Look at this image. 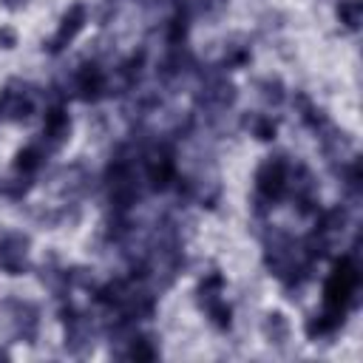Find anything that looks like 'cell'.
Wrapping results in <instances>:
<instances>
[{
  "mask_svg": "<svg viewBox=\"0 0 363 363\" xmlns=\"http://www.w3.org/2000/svg\"><path fill=\"white\" fill-rule=\"evenodd\" d=\"M201 306L207 309V318L213 320V326H218V329H230V323H233V309L227 306V301H221V298L216 295V298L201 301Z\"/></svg>",
  "mask_w": 363,
  "mask_h": 363,
  "instance_id": "13",
  "label": "cell"
},
{
  "mask_svg": "<svg viewBox=\"0 0 363 363\" xmlns=\"http://www.w3.org/2000/svg\"><path fill=\"white\" fill-rule=\"evenodd\" d=\"M43 150L37 147V145H28V147H23V150H17V156H14V170H20L23 176H31V173H37L40 167H43Z\"/></svg>",
  "mask_w": 363,
  "mask_h": 363,
  "instance_id": "12",
  "label": "cell"
},
{
  "mask_svg": "<svg viewBox=\"0 0 363 363\" xmlns=\"http://www.w3.org/2000/svg\"><path fill=\"white\" fill-rule=\"evenodd\" d=\"M0 45L3 48H14L17 45V34L11 28H0Z\"/></svg>",
  "mask_w": 363,
  "mask_h": 363,
  "instance_id": "24",
  "label": "cell"
},
{
  "mask_svg": "<svg viewBox=\"0 0 363 363\" xmlns=\"http://www.w3.org/2000/svg\"><path fill=\"white\" fill-rule=\"evenodd\" d=\"M258 91H261V99L267 105H281L284 102V82L275 79V77H267L258 82Z\"/></svg>",
  "mask_w": 363,
  "mask_h": 363,
  "instance_id": "20",
  "label": "cell"
},
{
  "mask_svg": "<svg viewBox=\"0 0 363 363\" xmlns=\"http://www.w3.org/2000/svg\"><path fill=\"white\" fill-rule=\"evenodd\" d=\"M286 182H289V167L284 162V156H269L258 173H255V187H258V201H255V213L261 216L272 201H278L286 193Z\"/></svg>",
  "mask_w": 363,
  "mask_h": 363,
  "instance_id": "2",
  "label": "cell"
},
{
  "mask_svg": "<svg viewBox=\"0 0 363 363\" xmlns=\"http://www.w3.org/2000/svg\"><path fill=\"white\" fill-rule=\"evenodd\" d=\"M343 318L340 315H332V312H323L318 318H309L306 320V335L315 340V337H323V335H332L335 329H340Z\"/></svg>",
  "mask_w": 363,
  "mask_h": 363,
  "instance_id": "14",
  "label": "cell"
},
{
  "mask_svg": "<svg viewBox=\"0 0 363 363\" xmlns=\"http://www.w3.org/2000/svg\"><path fill=\"white\" fill-rule=\"evenodd\" d=\"M145 176L153 190H167L176 182V159L170 145H156L145 153Z\"/></svg>",
  "mask_w": 363,
  "mask_h": 363,
  "instance_id": "4",
  "label": "cell"
},
{
  "mask_svg": "<svg viewBox=\"0 0 363 363\" xmlns=\"http://www.w3.org/2000/svg\"><path fill=\"white\" fill-rule=\"evenodd\" d=\"M37 108V96H34V88L28 85H6L0 91V119H9V122H23L34 113Z\"/></svg>",
  "mask_w": 363,
  "mask_h": 363,
  "instance_id": "3",
  "label": "cell"
},
{
  "mask_svg": "<svg viewBox=\"0 0 363 363\" xmlns=\"http://www.w3.org/2000/svg\"><path fill=\"white\" fill-rule=\"evenodd\" d=\"M11 309V318H14V326H17V335L28 343H34L37 337V329H40V312L34 303L28 301H9L6 303Z\"/></svg>",
  "mask_w": 363,
  "mask_h": 363,
  "instance_id": "10",
  "label": "cell"
},
{
  "mask_svg": "<svg viewBox=\"0 0 363 363\" xmlns=\"http://www.w3.org/2000/svg\"><path fill=\"white\" fill-rule=\"evenodd\" d=\"M235 102V88L233 82H227L224 77H207L204 85H201V94H199V105L210 113H221L227 111L230 105Z\"/></svg>",
  "mask_w": 363,
  "mask_h": 363,
  "instance_id": "7",
  "label": "cell"
},
{
  "mask_svg": "<svg viewBox=\"0 0 363 363\" xmlns=\"http://www.w3.org/2000/svg\"><path fill=\"white\" fill-rule=\"evenodd\" d=\"M346 173V184L352 193H360V182H363V173H360V159H352V164L343 170Z\"/></svg>",
  "mask_w": 363,
  "mask_h": 363,
  "instance_id": "23",
  "label": "cell"
},
{
  "mask_svg": "<svg viewBox=\"0 0 363 363\" xmlns=\"http://www.w3.org/2000/svg\"><path fill=\"white\" fill-rule=\"evenodd\" d=\"M199 6H201L204 11H216V9L224 6V0H199Z\"/></svg>",
  "mask_w": 363,
  "mask_h": 363,
  "instance_id": "25",
  "label": "cell"
},
{
  "mask_svg": "<svg viewBox=\"0 0 363 363\" xmlns=\"http://www.w3.org/2000/svg\"><path fill=\"white\" fill-rule=\"evenodd\" d=\"M264 335L269 337V343L284 346L286 337H289V323H286V318H284L281 312H269L267 320H264Z\"/></svg>",
  "mask_w": 363,
  "mask_h": 363,
  "instance_id": "15",
  "label": "cell"
},
{
  "mask_svg": "<svg viewBox=\"0 0 363 363\" xmlns=\"http://www.w3.org/2000/svg\"><path fill=\"white\" fill-rule=\"evenodd\" d=\"M60 318H62V326H65V349L74 352V354H82L94 343L91 318L82 315V312H77L74 306H62Z\"/></svg>",
  "mask_w": 363,
  "mask_h": 363,
  "instance_id": "5",
  "label": "cell"
},
{
  "mask_svg": "<svg viewBox=\"0 0 363 363\" xmlns=\"http://www.w3.org/2000/svg\"><path fill=\"white\" fill-rule=\"evenodd\" d=\"M71 133V119H68V111L62 105H51L45 111V122H43V136L51 147H60Z\"/></svg>",
  "mask_w": 363,
  "mask_h": 363,
  "instance_id": "11",
  "label": "cell"
},
{
  "mask_svg": "<svg viewBox=\"0 0 363 363\" xmlns=\"http://www.w3.org/2000/svg\"><path fill=\"white\" fill-rule=\"evenodd\" d=\"M85 26V6L82 3H74L65 14H62V20H60V28H57V34L48 40V51L51 54H60L77 34H79V28Z\"/></svg>",
  "mask_w": 363,
  "mask_h": 363,
  "instance_id": "9",
  "label": "cell"
},
{
  "mask_svg": "<svg viewBox=\"0 0 363 363\" xmlns=\"http://www.w3.org/2000/svg\"><path fill=\"white\" fill-rule=\"evenodd\" d=\"M247 128L252 130V136H258L261 142H269V139H275V122L269 119V116H264V113H255V116H250L247 119Z\"/></svg>",
  "mask_w": 363,
  "mask_h": 363,
  "instance_id": "19",
  "label": "cell"
},
{
  "mask_svg": "<svg viewBox=\"0 0 363 363\" xmlns=\"http://www.w3.org/2000/svg\"><path fill=\"white\" fill-rule=\"evenodd\" d=\"M360 286V267L354 264L352 255H340L323 284V306L332 315H346L349 303H354Z\"/></svg>",
  "mask_w": 363,
  "mask_h": 363,
  "instance_id": "1",
  "label": "cell"
},
{
  "mask_svg": "<svg viewBox=\"0 0 363 363\" xmlns=\"http://www.w3.org/2000/svg\"><path fill=\"white\" fill-rule=\"evenodd\" d=\"M122 357H130V360H153V357H159V349L150 343V337L133 335L128 340V349L122 352Z\"/></svg>",
  "mask_w": 363,
  "mask_h": 363,
  "instance_id": "16",
  "label": "cell"
},
{
  "mask_svg": "<svg viewBox=\"0 0 363 363\" xmlns=\"http://www.w3.org/2000/svg\"><path fill=\"white\" fill-rule=\"evenodd\" d=\"M28 267V235L9 233L0 238V269L6 275H20Z\"/></svg>",
  "mask_w": 363,
  "mask_h": 363,
  "instance_id": "6",
  "label": "cell"
},
{
  "mask_svg": "<svg viewBox=\"0 0 363 363\" xmlns=\"http://www.w3.org/2000/svg\"><path fill=\"white\" fill-rule=\"evenodd\" d=\"M337 17L346 28H357L360 26V17H363V3L360 0H340L337 3Z\"/></svg>",
  "mask_w": 363,
  "mask_h": 363,
  "instance_id": "17",
  "label": "cell"
},
{
  "mask_svg": "<svg viewBox=\"0 0 363 363\" xmlns=\"http://www.w3.org/2000/svg\"><path fill=\"white\" fill-rule=\"evenodd\" d=\"M184 37H187V11L179 9V11L167 20V43H170V45H182Z\"/></svg>",
  "mask_w": 363,
  "mask_h": 363,
  "instance_id": "18",
  "label": "cell"
},
{
  "mask_svg": "<svg viewBox=\"0 0 363 363\" xmlns=\"http://www.w3.org/2000/svg\"><path fill=\"white\" fill-rule=\"evenodd\" d=\"M74 88H77L79 99H85V102H96V99L108 91V77H105V71H102L96 62H82V65L77 68Z\"/></svg>",
  "mask_w": 363,
  "mask_h": 363,
  "instance_id": "8",
  "label": "cell"
},
{
  "mask_svg": "<svg viewBox=\"0 0 363 363\" xmlns=\"http://www.w3.org/2000/svg\"><path fill=\"white\" fill-rule=\"evenodd\" d=\"M28 182L26 179H0V196L6 199H23L28 193Z\"/></svg>",
  "mask_w": 363,
  "mask_h": 363,
  "instance_id": "22",
  "label": "cell"
},
{
  "mask_svg": "<svg viewBox=\"0 0 363 363\" xmlns=\"http://www.w3.org/2000/svg\"><path fill=\"white\" fill-rule=\"evenodd\" d=\"M221 289H224V278H221L218 272H210V275L199 284V301L216 298V295H221Z\"/></svg>",
  "mask_w": 363,
  "mask_h": 363,
  "instance_id": "21",
  "label": "cell"
}]
</instances>
